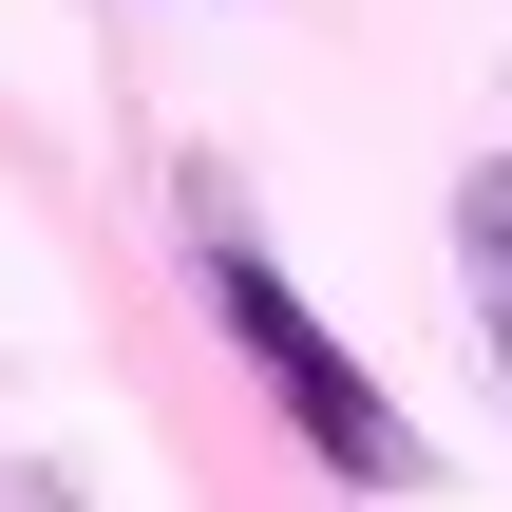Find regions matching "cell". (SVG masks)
Returning a JSON list of instances; mask_svg holds the SVG:
<instances>
[{
  "label": "cell",
  "instance_id": "obj_1",
  "mask_svg": "<svg viewBox=\"0 0 512 512\" xmlns=\"http://www.w3.org/2000/svg\"><path fill=\"white\" fill-rule=\"evenodd\" d=\"M209 323L247 342V380L285 399V437H304L342 494H418V475H437V456H418V418H399V399H380V380L323 342V304H304V285L247 247V228H209Z\"/></svg>",
  "mask_w": 512,
  "mask_h": 512
},
{
  "label": "cell",
  "instance_id": "obj_2",
  "mask_svg": "<svg viewBox=\"0 0 512 512\" xmlns=\"http://www.w3.org/2000/svg\"><path fill=\"white\" fill-rule=\"evenodd\" d=\"M456 247H475V304H494V361H512V152L456 190Z\"/></svg>",
  "mask_w": 512,
  "mask_h": 512
}]
</instances>
